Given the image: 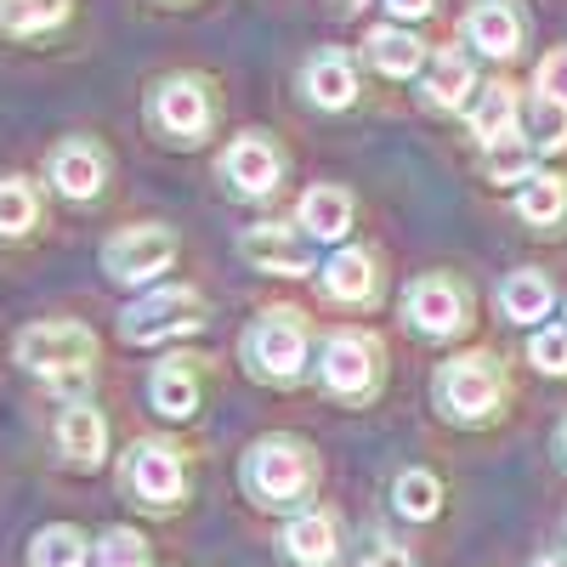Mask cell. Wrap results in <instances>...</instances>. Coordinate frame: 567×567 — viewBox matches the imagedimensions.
Instances as JSON below:
<instances>
[{"mask_svg":"<svg viewBox=\"0 0 567 567\" xmlns=\"http://www.w3.org/2000/svg\"><path fill=\"white\" fill-rule=\"evenodd\" d=\"M403 312L420 336H454L465 323V296H460L454 278H420V284H409Z\"/></svg>","mask_w":567,"mask_h":567,"instance_id":"obj_8","label":"cell"},{"mask_svg":"<svg viewBox=\"0 0 567 567\" xmlns=\"http://www.w3.org/2000/svg\"><path fill=\"white\" fill-rule=\"evenodd\" d=\"M199 296L194 290H154V296H142L125 307L120 318V336L131 347H154V341H171V336H187V329H199Z\"/></svg>","mask_w":567,"mask_h":567,"instance_id":"obj_3","label":"cell"},{"mask_svg":"<svg viewBox=\"0 0 567 567\" xmlns=\"http://www.w3.org/2000/svg\"><path fill=\"white\" fill-rule=\"evenodd\" d=\"M386 7H392L398 18H425V12L437 7V0H386Z\"/></svg>","mask_w":567,"mask_h":567,"instance_id":"obj_36","label":"cell"},{"mask_svg":"<svg viewBox=\"0 0 567 567\" xmlns=\"http://www.w3.org/2000/svg\"><path fill=\"white\" fill-rule=\"evenodd\" d=\"M499 392H505V381H499V363H494L488 352L454 358V363H443V374H437V403H443L449 414H460V420H488L494 403H499Z\"/></svg>","mask_w":567,"mask_h":567,"instance_id":"obj_4","label":"cell"},{"mask_svg":"<svg viewBox=\"0 0 567 567\" xmlns=\"http://www.w3.org/2000/svg\"><path fill=\"white\" fill-rule=\"evenodd\" d=\"M358 7H363V0H336V12H341V18H352Z\"/></svg>","mask_w":567,"mask_h":567,"instance_id":"obj_37","label":"cell"},{"mask_svg":"<svg viewBox=\"0 0 567 567\" xmlns=\"http://www.w3.org/2000/svg\"><path fill=\"white\" fill-rule=\"evenodd\" d=\"M398 511L414 516V523H432V516L443 511V488L432 471H403L398 477Z\"/></svg>","mask_w":567,"mask_h":567,"instance_id":"obj_26","label":"cell"},{"mask_svg":"<svg viewBox=\"0 0 567 567\" xmlns=\"http://www.w3.org/2000/svg\"><path fill=\"white\" fill-rule=\"evenodd\" d=\"M34 227V194H29V182L7 176L0 182V233H29Z\"/></svg>","mask_w":567,"mask_h":567,"instance_id":"obj_31","label":"cell"},{"mask_svg":"<svg viewBox=\"0 0 567 567\" xmlns=\"http://www.w3.org/2000/svg\"><path fill=\"white\" fill-rule=\"evenodd\" d=\"M221 176L239 187V194H272V182H278V154H272V142L239 136V142H233V148L221 154Z\"/></svg>","mask_w":567,"mask_h":567,"instance_id":"obj_12","label":"cell"},{"mask_svg":"<svg viewBox=\"0 0 567 567\" xmlns=\"http://www.w3.org/2000/svg\"><path fill=\"white\" fill-rule=\"evenodd\" d=\"M307 91H312V103L318 109H347L352 97H358V74H352V63L347 58H312V69H307Z\"/></svg>","mask_w":567,"mask_h":567,"instance_id":"obj_19","label":"cell"},{"mask_svg":"<svg viewBox=\"0 0 567 567\" xmlns=\"http://www.w3.org/2000/svg\"><path fill=\"white\" fill-rule=\"evenodd\" d=\"M125 477H131V488H136L142 505H176L182 499V460L165 443H136Z\"/></svg>","mask_w":567,"mask_h":567,"instance_id":"obj_9","label":"cell"},{"mask_svg":"<svg viewBox=\"0 0 567 567\" xmlns=\"http://www.w3.org/2000/svg\"><path fill=\"white\" fill-rule=\"evenodd\" d=\"M539 97L567 103V52H550V58L539 63Z\"/></svg>","mask_w":567,"mask_h":567,"instance_id":"obj_34","label":"cell"},{"mask_svg":"<svg viewBox=\"0 0 567 567\" xmlns=\"http://www.w3.org/2000/svg\"><path fill=\"white\" fill-rule=\"evenodd\" d=\"M284 556L301 561V567H329L336 561V523L329 516H296L284 528Z\"/></svg>","mask_w":567,"mask_h":567,"instance_id":"obj_16","label":"cell"},{"mask_svg":"<svg viewBox=\"0 0 567 567\" xmlns=\"http://www.w3.org/2000/svg\"><path fill=\"white\" fill-rule=\"evenodd\" d=\"M85 561V539L74 528H45L34 539V567H80Z\"/></svg>","mask_w":567,"mask_h":567,"instance_id":"obj_29","label":"cell"},{"mask_svg":"<svg viewBox=\"0 0 567 567\" xmlns=\"http://www.w3.org/2000/svg\"><path fill=\"white\" fill-rule=\"evenodd\" d=\"M301 227L312 233V239H347L352 233V199L341 194V187H312V194L301 199Z\"/></svg>","mask_w":567,"mask_h":567,"instance_id":"obj_18","label":"cell"},{"mask_svg":"<svg viewBox=\"0 0 567 567\" xmlns=\"http://www.w3.org/2000/svg\"><path fill=\"white\" fill-rule=\"evenodd\" d=\"M561 449H567V425H561Z\"/></svg>","mask_w":567,"mask_h":567,"instance_id":"obj_38","label":"cell"},{"mask_svg":"<svg viewBox=\"0 0 567 567\" xmlns=\"http://www.w3.org/2000/svg\"><path fill=\"white\" fill-rule=\"evenodd\" d=\"M561 210H567V182H556V176H528V187L516 194V216L534 227H550Z\"/></svg>","mask_w":567,"mask_h":567,"instance_id":"obj_23","label":"cell"},{"mask_svg":"<svg viewBox=\"0 0 567 567\" xmlns=\"http://www.w3.org/2000/svg\"><path fill=\"white\" fill-rule=\"evenodd\" d=\"M58 443H63V454H69L74 465H97L103 449H109V425H103V414L91 409V403H74V409H63V420H58Z\"/></svg>","mask_w":567,"mask_h":567,"instance_id":"obj_14","label":"cell"},{"mask_svg":"<svg viewBox=\"0 0 567 567\" xmlns=\"http://www.w3.org/2000/svg\"><path fill=\"white\" fill-rule=\"evenodd\" d=\"M52 182L69 199H91L103 187V154L91 148V142H69V148L52 154Z\"/></svg>","mask_w":567,"mask_h":567,"instance_id":"obj_15","label":"cell"},{"mask_svg":"<svg viewBox=\"0 0 567 567\" xmlns=\"http://www.w3.org/2000/svg\"><path fill=\"white\" fill-rule=\"evenodd\" d=\"M369 58H374V69H381V74L403 80V74L420 69L425 45H420L414 34H403V29H374V34H369Z\"/></svg>","mask_w":567,"mask_h":567,"instance_id":"obj_22","label":"cell"},{"mask_svg":"<svg viewBox=\"0 0 567 567\" xmlns=\"http://www.w3.org/2000/svg\"><path fill=\"white\" fill-rule=\"evenodd\" d=\"M545 307H550L545 272H511V278L499 284V312H505L511 323H534V318H545Z\"/></svg>","mask_w":567,"mask_h":567,"instance_id":"obj_20","label":"cell"},{"mask_svg":"<svg viewBox=\"0 0 567 567\" xmlns=\"http://www.w3.org/2000/svg\"><path fill=\"white\" fill-rule=\"evenodd\" d=\"M97 567H148V545H142V534H131V528H114L97 545Z\"/></svg>","mask_w":567,"mask_h":567,"instance_id":"obj_32","label":"cell"},{"mask_svg":"<svg viewBox=\"0 0 567 567\" xmlns=\"http://www.w3.org/2000/svg\"><path fill=\"white\" fill-rule=\"evenodd\" d=\"M528 142H534V148H567V103L539 97L528 109Z\"/></svg>","mask_w":567,"mask_h":567,"instance_id":"obj_30","label":"cell"},{"mask_svg":"<svg viewBox=\"0 0 567 567\" xmlns=\"http://www.w3.org/2000/svg\"><path fill=\"white\" fill-rule=\"evenodd\" d=\"M323 296L329 301H369L374 296V261L363 250H341V256H329L323 267Z\"/></svg>","mask_w":567,"mask_h":567,"instance_id":"obj_17","label":"cell"},{"mask_svg":"<svg viewBox=\"0 0 567 567\" xmlns=\"http://www.w3.org/2000/svg\"><path fill=\"white\" fill-rule=\"evenodd\" d=\"M516 120V97H511V85H483V97L471 103V131H477L483 142L505 136Z\"/></svg>","mask_w":567,"mask_h":567,"instance_id":"obj_24","label":"cell"},{"mask_svg":"<svg viewBox=\"0 0 567 567\" xmlns=\"http://www.w3.org/2000/svg\"><path fill=\"white\" fill-rule=\"evenodd\" d=\"M465 34L488 58H516V45H523V23H516V12L505 7V0H483V7H471Z\"/></svg>","mask_w":567,"mask_h":567,"instance_id":"obj_13","label":"cell"},{"mask_svg":"<svg viewBox=\"0 0 567 567\" xmlns=\"http://www.w3.org/2000/svg\"><path fill=\"white\" fill-rule=\"evenodd\" d=\"M471 58L460 52V45H449V52H437V63H432V80H425V91H432V103L437 109H460L465 97H471Z\"/></svg>","mask_w":567,"mask_h":567,"instance_id":"obj_21","label":"cell"},{"mask_svg":"<svg viewBox=\"0 0 567 567\" xmlns=\"http://www.w3.org/2000/svg\"><path fill=\"white\" fill-rule=\"evenodd\" d=\"M318 374H323V392L363 398L374 386V347H369V336H352V329H347V336H329Z\"/></svg>","mask_w":567,"mask_h":567,"instance_id":"obj_7","label":"cell"},{"mask_svg":"<svg viewBox=\"0 0 567 567\" xmlns=\"http://www.w3.org/2000/svg\"><path fill=\"white\" fill-rule=\"evenodd\" d=\"M91 358H97V336H91L85 323H34L23 329V341H18V363L29 374H45V381H63V386H80L85 374H91Z\"/></svg>","mask_w":567,"mask_h":567,"instance_id":"obj_1","label":"cell"},{"mask_svg":"<svg viewBox=\"0 0 567 567\" xmlns=\"http://www.w3.org/2000/svg\"><path fill=\"white\" fill-rule=\"evenodd\" d=\"M245 483L261 505H301L312 494V449L296 437H261L245 460Z\"/></svg>","mask_w":567,"mask_h":567,"instance_id":"obj_2","label":"cell"},{"mask_svg":"<svg viewBox=\"0 0 567 567\" xmlns=\"http://www.w3.org/2000/svg\"><path fill=\"white\" fill-rule=\"evenodd\" d=\"M250 369L261 374V381H284L290 386L296 374L307 369V336H301V323L296 312H267L256 329H250Z\"/></svg>","mask_w":567,"mask_h":567,"instance_id":"obj_5","label":"cell"},{"mask_svg":"<svg viewBox=\"0 0 567 567\" xmlns=\"http://www.w3.org/2000/svg\"><path fill=\"white\" fill-rule=\"evenodd\" d=\"M363 567H414V561H409V550H403V545H386V539H381V545H374V550L363 556Z\"/></svg>","mask_w":567,"mask_h":567,"instance_id":"obj_35","label":"cell"},{"mask_svg":"<svg viewBox=\"0 0 567 567\" xmlns=\"http://www.w3.org/2000/svg\"><path fill=\"white\" fill-rule=\"evenodd\" d=\"M528 358H534V369H545V374H567V329H539L534 347H528Z\"/></svg>","mask_w":567,"mask_h":567,"instance_id":"obj_33","label":"cell"},{"mask_svg":"<svg viewBox=\"0 0 567 567\" xmlns=\"http://www.w3.org/2000/svg\"><path fill=\"white\" fill-rule=\"evenodd\" d=\"M63 12H69V0H0V29L34 34V29H52Z\"/></svg>","mask_w":567,"mask_h":567,"instance_id":"obj_27","label":"cell"},{"mask_svg":"<svg viewBox=\"0 0 567 567\" xmlns=\"http://www.w3.org/2000/svg\"><path fill=\"white\" fill-rule=\"evenodd\" d=\"M534 567H556V561H534Z\"/></svg>","mask_w":567,"mask_h":567,"instance_id":"obj_39","label":"cell"},{"mask_svg":"<svg viewBox=\"0 0 567 567\" xmlns=\"http://www.w3.org/2000/svg\"><path fill=\"white\" fill-rule=\"evenodd\" d=\"M194 403H199L194 374H187L182 363H165V369L154 374V409L171 414V420H182V414H194Z\"/></svg>","mask_w":567,"mask_h":567,"instance_id":"obj_25","label":"cell"},{"mask_svg":"<svg viewBox=\"0 0 567 567\" xmlns=\"http://www.w3.org/2000/svg\"><path fill=\"white\" fill-rule=\"evenodd\" d=\"M171 256H176V239H171L165 227H125V233H114V239H109L103 267L120 284H148V278H159L171 267Z\"/></svg>","mask_w":567,"mask_h":567,"instance_id":"obj_6","label":"cell"},{"mask_svg":"<svg viewBox=\"0 0 567 567\" xmlns=\"http://www.w3.org/2000/svg\"><path fill=\"white\" fill-rule=\"evenodd\" d=\"M239 256L261 272H284V278H301L312 272V250L301 239H290L284 227H250L245 239H239Z\"/></svg>","mask_w":567,"mask_h":567,"instance_id":"obj_10","label":"cell"},{"mask_svg":"<svg viewBox=\"0 0 567 567\" xmlns=\"http://www.w3.org/2000/svg\"><path fill=\"white\" fill-rule=\"evenodd\" d=\"M154 120L182 136V142H199V131L210 125V103H205V91L194 80H171L159 85V97H154Z\"/></svg>","mask_w":567,"mask_h":567,"instance_id":"obj_11","label":"cell"},{"mask_svg":"<svg viewBox=\"0 0 567 567\" xmlns=\"http://www.w3.org/2000/svg\"><path fill=\"white\" fill-rule=\"evenodd\" d=\"M528 159H534V142H523L516 131H505V136L488 142V176H494V182L528 176Z\"/></svg>","mask_w":567,"mask_h":567,"instance_id":"obj_28","label":"cell"}]
</instances>
